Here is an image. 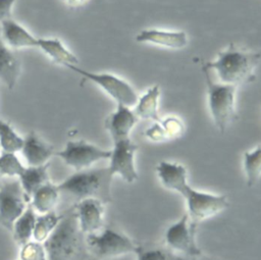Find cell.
Segmentation results:
<instances>
[{"label": "cell", "mask_w": 261, "mask_h": 260, "mask_svg": "<svg viewBox=\"0 0 261 260\" xmlns=\"http://www.w3.org/2000/svg\"><path fill=\"white\" fill-rule=\"evenodd\" d=\"M260 60L259 52L241 49L234 43H229L226 49L217 54L215 60L202 62L216 73L218 82L238 87L254 79V71Z\"/></svg>", "instance_id": "obj_1"}, {"label": "cell", "mask_w": 261, "mask_h": 260, "mask_svg": "<svg viewBox=\"0 0 261 260\" xmlns=\"http://www.w3.org/2000/svg\"><path fill=\"white\" fill-rule=\"evenodd\" d=\"M107 167L88 168L74 171L57 185L60 194H66L76 201L85 198H97L105 204L111 201V180Z\"/></svg>", "instance_id": "obj_2"}, {"label": "cell", "mask_w": 261, "mask_h": 260, "mask_svg": "<svg viewBox=\"0 0 261 260\" xmlns=\"http://www.w3.org/2000/svg\"><path fill=\"white\" fill-rule=\"evenodd\" d=\"M201 70L207 87L208 108L211 118L218 132L223 134L236 117V92L238 87L215 81L210 69L203 62L201 63Z\"/></svg>", "instance_id": "obj_3"}, {"label": "cell", "mask_w": 261, "mask_h": 260, "mask_svg": "<svg viewBox=\"0 0 261 260\" xmlns=\"http://www.w3.org/2000/svg\"><path fill=\"white\" fill-rule=\"evenodd\" d=\"M86 249L94 260H104L136 253L139 245L127 235L113 227H102L100 230L86 235Z\"/></svg>", "instance_id": "obj_4"}, {"label": "cell", "mask_w": 261, "mask_h": 260, "mask_svg": "<svg viewBox=\"0 0 261 260\" xmlns=\"http://www.w3.org/2000/svg\"><path fill=\"white\" fill-rule=\"evenodd\" d=\"M81 233L73 209L63 214L57 227L43 243L48 260H73L79 253Z\"/></svg>", "instance_id": "obj_5"}, {"label": "cell", "mask_w": 261, "mask_h": 260, "mask_svg": "<svg viewBox=\"0 0 261 260\" xmlns=\"http://www.w3.org/2000/svg\"><path fill=\"white\" fill-rule=\"evenodd\" d=\"M178 194L186 201L187 214L196 224L219 214L229 206L225 195L200 191L190 184H187Z\"/></svg>", "instance_id": "obj_6"}, {"label": "cell", "mask_w": 261, "mask_h": 260, "mask_svg": "<svg viewBox=\"0 0 261 260\" xmlns=\"http://www.w3.org/2000/svg\"><path fill=\"white\" fill-rule=\"evenodd\" d=\"M73 72L83 76L84 80L90 81L104 91L116 104L134 107L138 101V94L135 88L124 79L110 72L89 71L77 65L68 67Z\"/></svg>", "instance_id": "obj_7"}, {"label": "cell", "mask_w": 261, "mask_h": 260, "mask_svg": "<svg viewBox=\"0 0 261 260\" xmlns=\"http://www.w3.org/2000/svg\"><path fill=\"white\" fill-rule=\"evenodd\" d=\"M110 149L101 148L86 140H69L64 147L55 152L63 163L74 171L92 168V166L102 160H108Z\"/></svg>", "instance_id": "obj_8"}, {"label": "cell", "mask_w": 261, "mask_h": 260, "mask_svg": "<svg viewBox=\"0 0 261 260\" xmlns=\"http://www.w3.org/2000/svg\"><path fill=\"white\" fill-rule=\"evenodd\" d=\"M197 225L187 213L170 224L164 233L166 246L176 255L184 257H200L202 250L196 241Z\"/></svg>", "instance_id": "obj_9"}, {"label": "cell", "mask_w": 261, "mask_h": 260, "mask_svg": "<svg viewBox=\"0 0 261 260\" xmlns=\"http://www.w3.org/2000/svg\"><path fill=\"white\" fill-rule=\"evenodd\" d=\"M30 204L18 179L9 178L0 185V225L11 231L15 220Z\"/></svg>", "instance_id": "obj_10"}, {"label": "cell", "mask_w": 261, "mask_h": 260, "mask_svg": "<svg viewBox=\"0 0 261 260\" xmlns=\"http://www.w3.org/2000/svg\"><path fill=\"white\" fill-rule=\"evenodd\" d=\"M139 146L130 138L113 141V147L110 149V157L107 170L113 177H121L125 183L132 184L138 179L136 168V153Z\"/></svg>", "instance_id": "obj_11"}, {"label": "cell", "mask_w": 261, "mask_h": 260, "mask_svg": "<svg viewBox=\"0 0 261 260\" xmlns=\"http://www.w3.org/2000/svg\"><path fill=\"white\" fill-rule=\"evenodd\" d=\"M77 225L83 235L100 230L104 223L105 203L97 198H85L76 201L73 206Z\"/></svg>", "instance_id": "obj_12"}, {"label": "cell", "mask_w": 261, "mask_h": 260, "mask_svg": "<svg viewBox=\"0 0 261 260\" xmlns=\"http://www.w3.org/2000/svg\"><path fill=\"white\" fill-rule=\"evenodd\" d=\"M135 41L168 49H182L188 45L189 39L185 31L148 28L141 30L136 35Z\"/></svg>", "instance_id": "obj_13"}, {"label": "cell", "mask_w": 261, "mask_h": 260, "mask_svg": "<svg viewBox=\"0 0 261 260\" xmlns=\"http://www.w3.org/2000/svg\"><path fill=\"white\" fill-rule=\"evenodd\" d=\"M116 108L105 119L104 125L109 133L112 142L130 138V133L139 121L132 107L116 104Z\"/></svg>", "instance_id": "obj_14"}, {"label": "cell", "mask_w": 261, "mask_h": 260, "mask_svg": "<svg viewBox=\"0 0 261 260\" xmlns=\"http://www.w3.org/2000/svg\"><path fill=\"white\" fill-rule=\"evenodd\" d=\"M0 37L12 50L37 48L38 37L34 36L13 17L6 18L0 22Z\"/></svg>", "instance_id": "obj_15"}, {"label": "cell", "mask_w": 261, "mask_h": 260, "mask_svg": "<svg viewBox=\"0 0 261 260\" xmlns=\"http://www.w3.org/2000/svg\"><path fill=\"white\" fill-rule=\"evenodd\" d=\"M54 147L41 138L36 132H30L24 140L20 153L29 166H41L49 164L55 155Z\"/></svg>", "instance_id": "obj_16"}, {"label": "cell", "mask_w": 261, "mask_h": 260, "mask_svg": "<svg viewBox=\"0 0 261 260\" xmlns=\"http://www.w3.org/2000/svg\"><path fill=\"white\" fill-rule=\"evenodd\" d=\"M155 170L160 184L169 191L178 194L189 184L187 168L178 162L160 161L156 165Z\"/></svg>", "instance_id": "obj_17"}, {"label": "cell", "mask_w": 261, "mask_h": 260, "mask_svg": "<svg viewBox=\"0 0 261 260\" xmlns=\"http://www.w3.org/2000/svg\"><path fill=\"white\" fill-rule=\"evenodd\" d=\"M37 48L40 49L53 62L69 67L77 65L79 59L58 38L38 37Z\"/></svg>", "instance_id": "obj_18"}, {"label": "cell", "mask_w": 261, "mask_h": 260, "mask_svg": "<svg viewBox=\"0 0 261 260\" xmlns=\"http://www.w3.org/2000/svg\"><path fill=\"white\" fill-rule=\"evenodd\" d=\"M20 70L19 59L0 37V81L8 89H13L19 77Z\"/></svg>", "instance_id": "obj_19"}, {"label": "cell", "mask_w": 261, "mask_h": 260, "mask_svg": "<svg viewBox=\"0 0 261 260\" xmlns=\"http://www.w3.org/2000/svg\"><path fill=\"white\" fill-rule=\"evenodd\" d=\"M160 87L154 85L146 90V92L138 98L136 105L133 107L139 119L158 121L161 117L159 115V98Z\"/></svg>", "instance_id": "obj_20"}, {"label": "cell", "mask_w": 261, "mask_h": 260, "mask_svg": "<svg viewBox=\"0 0 261 260\" xmlns=\"http://www.w3.org/2000/svg\"><path fill=\"white\" fill-rule=\"evenodd\" d=\"M49 164L41 166H29L27 165L24 170L18 176L19 185L24 195L31 200L32 195L42 186L50 181L49 177Z\"/></svg>", "instance_id": "obj_21"}, {"label": "cell", "mask_w": 261, "mask_h": 260, "mask_svg": "<svg viewBox=\"0 0 261 260\" xmlns=\"http://www.w3.org/2000/svg\"><path fill=\"white\" fill-rule=\"evenodd\" d=\"M60 197L57 185L51 181L39 188L31 197L30 204L37 214H44L55 211Z\"/></svg>", "instance_id": "obj_22"}, {"label": "cell", "mask_w": 261, "mask_h": 260, "mask_svg": "<svg viewBox=\"0 0 261 260\" xmlns=\"http://www.w3.org/2000/svg\"><path fill=\"white\" fill-rule=\"evenodd\" d=\"M36 219L37 213L32 205L29 204L23 213L13 223L11 232L15 243H17L20 247L33 240Z\"/></svg>", "instance_id": "obj_23"}, {"label": "cell", "mask_w": 261, "mask_h": 260, "mask_svg": "<svg viewBox=\"0 0 261 260\" xmlns=\"http://www.w3.org/2000/svg\"><path fill=\"white\" fill-rule=\"evenodd\" d=\"M243 167L248 187H253L261 177V145L248 150L243 155Z\"/></svg>", "instance_id": "obj_24"}, {"label": "cell", "mask_w": 261, "mask_h": 260, "mask_svg": "<svg viewBox=\"0 0 261 260\" xmlns=\"http://www.w3.org/2000/svg\"><path fill=\"white\" fill-rule=\"evenodd\" d=\"M62 217L63 214H59L55 211L44 214H37L33 240L39 243H44L57 227Z\"/></svg>", "instance_id": "obj_25"}, {"label": "cell", "mask_w": 261, "mask_h": 260, "mask_svg": "<svg viewBox=\"0 0 261 260\" xmlns=\"http://www.w3.org/2000/svg\"><path fill=\"white\" fill-rule=\"evenodd\" d=\"M22 138L6 120L0 118V148L1 152L17 153L23 145Z\"/></svg>", "instance_id": "obj_26"}, {"label": "cell", "mask_w": 261, "mask_h": 260, "mask_svg": "<svg viewBox=\"0 0 261 260\" xmlns=\"http://www.w3.org/2000/svg\"><path fill=\"white\" fill-rule=\"evenodd\" d=\"M24 168L25 165L22 164L16 153H0V176L7 178H18Z\"/></svg>", "instance_id": "obj_27"}, {"label": "cell", "mask_w": 261, "mask_h": 260, "mask_svg": "<svg viewBox=\"0 0 261 260\" xmlns=\"http://www.w3.org/2000/svg\"><path fill=\"white\" fill-rule=\"evenodd\" d=\"M20 260H48L47 253L43 243L37 241H30L20 247Z\"/></svg>", "instance_id": "obj_28"}, {"label": "cell", "mask_w": 261, "mask_h": 260, "mask_svg": "<svg viewBox=\"0 0 261 260\" xmlns=\"http://www.w3.org/2000/svg\"><path fill=\"white\" fill-rule=\"evenodd\" d=\"M159 122L167 137V140H172L180 137L184 133L185 125L182 121L173 115L166 116L164 118H160Z\"/></svg>", "instance_id": "obj_29"}, {"label": "cell", "mask_w": 261, "mask_h": 260, "mask_svg": "<svg viewBox=\"0 0 261 260\" xmlns=\"http://www.w3.org/2000/svg\"><path fill=\"white\" fill-rule=\"evenodd\" d=\"M137 260H171L172 253L160 248H145L139 245L136 251Z\"/></svg>", "instance_id": "obj_30"}, {"label": "cell", "mask_w": 261, "mask_h": 260, "mask_svg": "<svg viewBox=\"0 0 261 260\" xmlns=\"http://www.w3.org/2000/svg\"><path fill=\"white\" fill-rule=\"evenodd\" d=\"M16 0H0V22L12 17V8Z\"/></svg>", "instance_id": "obj_31"}, {"label": "cell", "mask_w": 261, "mask_h": 260, "mask_svg": "<svg viewBox=\"0 0 261 260\" xmlns=\"http://www.w3.org/2000/svg\"><path fill=\"white\" fill-rule=\"evenodd\" d=\"M63 3L70 8H79L86 4L89 0H62Z\"/></svg>", "instance_id": "obj_32"}, {"label": "cell", "mask_w": 261, "mask_h": 260, "mask_svg": "<svg viewBox=\"0 0 261 260\" xmlns=\"http://www.w3.org/2000/svg\"><path fill=\"white\" fill-rule=\"evenodd\" d=\"M171 260H208V259L202 258V256H200V257H184V256H179L176 254H172Z\"/></svg>", "instance_id": "obj_33"}, {"label": "cell", "mask_w": 261, "mask_h": 260, "mask_svg": "<svg viewBox=\"0 0 261 260\" xmlns=\"http://www.w3.org/2000/svg\"><path fill=\"white\" fill-rule=\"evenodd\" d=\"M75 258V257H74ZM74 258H73V260H74ZM79 260H94L90 255H89V257H84V258H81V259H79Z\"/></svg>", "instance_id": "obj_34"}, {"label": "cell", "mask_w": 261, "mask_h": 260, "mask_svg": "<svg viewBox=\"0 0 261 260\" xmlns=\"http://www.w3.org/2000/svg\"><path fill=\"white\" fill-rule=\"evenodd\" d=\"M0 185H1V181H0Z\"/></svg>", "instance_id": "obj_35"}, {"label": "cell", "mask_w": 261, "mask_h": 260, "mask_svg": "<svg viewBox=\"0 0 261 260\" xmlns=\"http://www.w3.org/2000/svg\"><path fill=\"white\" fill-rule=\"evenodd\" d=\"M19 260H20V259H19Z\"/></svg>", "instance_id": "obj_36"}]
</instances>
